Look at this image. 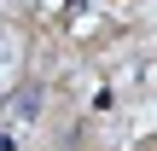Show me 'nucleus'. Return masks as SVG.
Wrapping results in <instances>:
<instances>
[]
</instances>
